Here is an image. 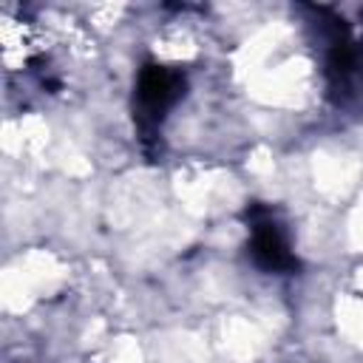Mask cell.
<instances>
[{
	"label": "cell",
	"instance_id": "obj_2",
	"mask_svg": "<svg viewBox=\"0 0 363 363\" xmlns=\"http://www.w3.org/2000/svg\"><path fill=\"white\" fill-rule=\"evenodd\" d=\"M250 255L252 261L267 272H289L295 267V255L289 250V241L284 230L275 224L272 216H255L252 218V238H250Z\"/></svg>",
	"mask_w": 363,
	"mask_h": 363
},
{
	"label": "cell",
	"instance_id": "obj_1",
	"mask_svg": "<svg viewBox=\"0 0 363 363\" xmlns=\"http://www.w3.org/2000/svg\"><path fill=\"white\" fill-rule=\"evenodd\" d=\"M184 94V77L176 68L145 65L136 79V113L142 125H159Z\"/></svg>",
	"mask_w": 363,
	"mask_h": 363
}]
</instances>
